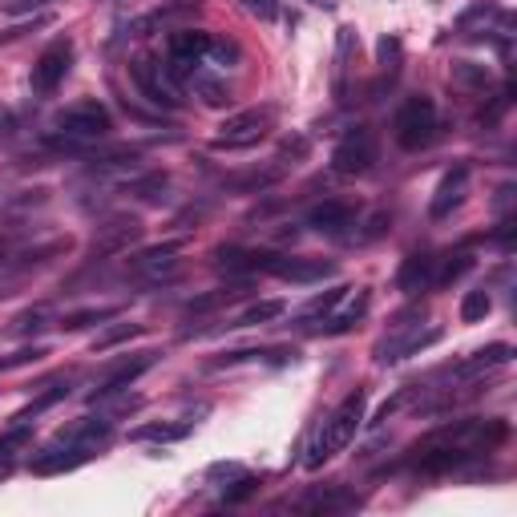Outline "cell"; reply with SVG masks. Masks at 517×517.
Segmentation results:
<instances>
[{
    "label": "cell",
    "instance_id": "16",
    "mask_svg": "<svg viewBox=\"0 0 517 517\" xmlns=\"http://www.w3.org/2000/svg\"><path fill=\"white\" fill-rule=\"evenodd\" d=\"M61 441H69V445H77V449H85V453H97V449H106L110 441H114V421H77L69 433H61Z\"/></svg>",
    "mask_w": 517,
    "mask_h": 517
},
{
    "label": "cell",
    "instance_id": "5",
    "mask_svg": "<svg viewBox=\"0 0 517 517\" xmlns=\"http://www.w3.org/2000/svg\"><path fill=\"white\" fill-rule=\"evenodd\" d=\"M130 77L142 89V97L154 101V106H162V110H178L182 106V89H178V81L166 73V65L158 57H146V53L134 57L130 61Z\"/></svg>",
    "mask_w": 517,
    "mask_h": 517
},
{
    "label": "cell",
    "instance_id": "3",
    "mask_svg": "<svg viewBox=\"0 0 517 517\" xmlns=\"http://www.w3.org/2000/svg\"><path fill=\"white\" fill-rule=\"evenodd\" d=\"M114 130V118L101 101H77L65 114H57V142L61 146H73V142H97V138H110Z\"/></svg>",
    "mask_w": 517,
    "mask_h": 517
},
{
    "label": "cell",
    "instance_id": "40",
    "mask_svg": "<svg viewBox=\"0 0 517 517\" xmlns=\"http://www.w3.org/2000/svg\"><path fill=\"white\" fill-rule=\"evenodd\" d=\"M45 320H49V312H45V307H33V312H25V316H21L17 324H13V332H17V336H29V332H41V328H49Z\"/></svg>",
    "mask_w": 517,
    "mask_h": 517
},
{
    "label": "cell",
    "instance_id": "17",
    "mask_svg": "<svg viewBox=\"0 0 517 517\" xmlns=\"http://www.w3.org/2000/svg\"><path fill=\"white\" fill-rule=\"evenodd\" d=\"M433 263H437L433 255L412 251V255L396 267V287H400V291H408V295H412V291H425V287L433 283Z\"/></svg>",
    "mask_w": 517,
    "mask_h": 517
},
{
    "label": "cell",
    "instance_id": "32",
    "mask_svg": "<svg viewBox=\"0 0 517 517\" xmlns=\"http://www.w3.org/2000/svg\"><path fill=\"white\" fill-rule=\"evenodd\" d=\"M283 178V166H271V170H251V174H239V178H227L231 190H267Z\"/></svg>",
    "mask_w": 517,
    "mask_h": 517
},
{
    "label": "cell",
    "instance_id": "19",
    "mask_svg": "<svg viewBox=\"0 0 517 517\" xmlns=\"http://www.w3.org/2000/svg\"><path fill=\"white\" fill-rule=\"evenodd\" d=\"M190 85L202 97V106H211V110H223V106H231V101H235V89L227 85V77H215V73H202L198 69L190 77Z\"/></svg>",
    "mask_w": 517,
    "mask_h": 517
},
{
    "label": "cell",
    "instance_id": "9",
    "mask_svg": "<svg viewBox=\"0 0 517 517\" xmlns=\"http://www.w3.org/2000/svg\"><path fill=\"white\" fill-rule=\"evenodd\" d=\"M263 271L283 279V283H324L336 275V263L332 259H303V255H271Z\"/></svg>",
    "mask_w": 517,
    "mask_h": 517
},
{
    "label": "cell",
    "instance_id": "4",
    "mask_svg": "<svg viewBox=\"0 0 517 517\" xmlns=\"http://www.w3.org/2000/svg\"><path fill=\"white\" fill-rule=\"evenodd\" d=\"M271 130H275V110H271V106H263V110H243V114H231V118L219 126L211 150H251V146H259Z\"/></svg>",
    "mask_w": 517,
    "mask_h": 517
},
{
    "label": "cell",
    "instance_id": "35",
    "mask_svg": "<svg viewBox=\"0 0 517 517\" xmlns=\"http://www.w3.org/2000/svg\"><path fill=\"white\" fill-rule=\"evenodd\" d=\"M469 267H473V259H469L465 251H457V255H449V259L441 263V271H433V283H437V287H449V283H457Z\"/></svg>",
    "mask_w": 517,
    "mask_h": 517
},
{
    "label": "cell",
    "instance_id": "30",
    "mask_svg": "<svg viewBox=\"0 0 517 517\" xmlns=\"http://www.w3.org/2000/svg\"><path fill=\"white\" fill-rule=\"evenodd\" d=\"M166 186H170V174H166V170H150V174H142V178H130L122 190L134 194V198H158Z\"/></svg>",
    "mask_w": 517,
    "mask_h": 517
},
{
    "label": "cell",
    "instance_id": "10",
    "mask_svg": "<svg viewBox=\"0 0 517 517\" xmlns=\"http://www.w3.org/2000/svg\"><path fill=\"white\" fill-rule=\"evenodd\" d=\"M69 65H73V41L69 37H57L41 57H37V65H33V89L37 93H53L61 81H65V73H69Z\"/></svg>",
    "mask_w": 517,
    "mask_h": 517
},
{
    "label": "cell",
    "instance_id": "26",
    "mask_svg": "<svg viewBox=\"0 0 517 517\" xmlns=\"http://www.w3.org/2000/svg\"><path fill=\"white\" fill-rule=\"evenodd\" d=\"M368 299H372V295H368V291H360L348 312H344V316H336V320H328L320 332H324V336H344V332H352V328L364 320V312H368Z\"/></svg>",
    "mask_w": 517,
    "mask_h": 517
},
{
    "label": "cell",
    "instance_id": "25",
    "mask_svg": "<svg viewBox=\"0 0 517 517\" xmlns=\"http://www.w3.org/2000/svg\"><path fill=\"white\" fill-rule=\"evenodd\" d=\"M352 287H344V283H336V287H328L324 295H316V299H307V307H303V312H299V324H312V320H320V316H328L332 312V307L348 295Z\"/></svg>",
    "mask_w": 517,
    "mask_h": 517
},
{
    "label": "cell",
    "instance_id": "6",
    "mask_svg": "<svg viewBox=\"0 0 517 517\" xmlns=\"http://www.w3.org/2000/svg\"><path fill=\"white\" fill-rule=\"evenodd\" d=\"M376 154H380L376 134H372L368 126H356V130H348V134L336 142V150H332V170H336L340 178H360V174H368V170L376 166Z\"/></svg>",
    "mask_w": 517,
    "mask_h": 517
},
{
    "label": "cell",
    "instance_id": "46",
    "mask_svg": "<svg viewBox=\"0 0 517 517\" xmlns=\"http://www.w3.org/2000/svg\"><path fill=\"white\" fill-rule=\"evenodd\" d=\"M45 5H53V0H0V9L5 13H37Z\"/></svg>",
    "mask_w": 517,
    "mask_h": 517
},
{
    "label": "cell",
    "instance_id": "22",
    "mask_svg": "<svg viewBox=\"0 0 517 517\" xmlns=\"http://www.w3.org/2000/svg\"><path fill=\"white\" fill-rule=\"evenodd\" d=\"M513 360V348L509 344H489V348H481V352H473L457 372L461 376H477V372H489V368H501V364H509Z\"/></svg>",
    "mask_w": 517,
    "mask_h": 517
},
{
    "label": "cell",
    "instance_id": "20",
    "mask_svg": "<svg viewBox=\"0 0 517 517\" xmlns=\"http://www.w3.org/2000/svg\"><path fill=\"white\" fill-rule=\"evenodd\" d=\"M437 340H441V328H429L425 336H421V332H412V336H404L400 344H380L376 360H380V364H396V360H404V356H417V352L433 348Z\"/></svg>",
    "mask_w": 517,
    "mask_h": 517
},
{
    "label": "cell",
    "instance_id": "34",
    "mask_svg": "<svg viewBox=\"0 0 517 517\" xmlns=\"http://www.w3.org/2000/svg\"><path fill=\"white\" fill-rule=\"evenodd\" d=\"M33 441V421H13L9 433H0V457H13Z\"/></svg>",
    "mask_w": 517,
    "mask_h": 517
},
{
    "label": "cell",
    "instance_id": "29",
    "mask_svg": "<svg viewBox=\"0 0 517 517\" xmlns=\"http://www.w3.org/2000/svg\"><path fill=\"white\" fill-rule=\"evenodd\" d=\"M202 61L231 69V65L243 61V49H239V41H231V37H211V45H206V57H202Z\"/></svg>",
    "mask_w": 517,
    "mask_h": 517
},
{
    "label": "cell",
    "instance_id": "37",
    "mask_svg": "<svg viewBox=\"0 0 517 517\" xmlns=\"http://www.w3.org/2000/svg\"><path fill=\"white\" fill-rule=\"evenodd\" d=\"M65 396H69V384H61V388H49V392H41L33 404H25V408L17 412L13 421H33V417H41L45 408H53V404H57V400H65Z\"/></svg>",
    "mask_w": 517,
    "mask_h": 517
},
{
    "label": "cell",
    "instance_id": "7",
    "mask_svg": "<svg viewBox=\"0 0 517 517\" xmlns=\"http://www.w3.org/2000/svg\"><path fill=\"white\" fill-rule=\"evenodd\" d=\"M146 227L138 215H114L106 219L97 231H93V243H89V255L93 259H114V255H126L134 243H142Z\"/></svg>",
    "mask_w": 517,
    "mask_h": 517
},
{
    "label": "cell",
    "instance_id": "42",
    "mask_svg": "<svg viewBox=\"0 0 517 517\" xmlns=\"http://www.w3.org/2000/svg\"><path fill=\"white\" fill-rule=\"evenodd\" d=\"M376 57H380L384 69H396V65H400V41H396V37H380Z\"/></svg>",
    "mask_w": 517,
    "mask_h": 517
},
{
    "label": "cell",
    "instance_id": "15",
    "mask_svg": "<svg viewBox=\"0 0 517 517\" xmlns=\"http://www.w3.org/2000/svg\"><path fill=\"white\" fill-rule=\"evenodd\" d=\"M194 13H198V0H170V5L154 9L150 17L134 21V25H130V37H146V33H154V29H170L174 21H182V17H194Z\"/></svg>",
    "mask_w": 517,
    "mask_h": 517
},
{
    "label": "cell",
    "instance_id": "1",
    "mask_svg": "<svg viewBox=\"0 0 517 517\" xmlns=\"http://www.w3.org/2000/svg\"><path fill=\"white\" fill-rule=\"evenodd\" d=\"M364 404H368V396H364V388H356L332 417L324 421V429L316 433V441H312V449H307V457H303V469L307 473H320L336 453H344L352 441H356V433H360V425H364Z\"/></svg>",
    "mask_w": 517,
    "mask_h": 517
},
{
    "label": "cell",
    "instance_id": "12",
    "mask_svg": "<svg viewBox=\"0 0 517 517\" xmlns=\"http://www.w3.org/2000/svg\"><path fill=\"white\" fill-rule=\"evenodd\" d=\"M352 223H356V206L348 198H324L307 211V227L320 235H344Z\"/></svg>",
    "mask_w": 517,
    "mask_h": 517
},
{
    "label": "cell",
    "instance_id": "47",
    "mask_svg": "<svg viewBox=\"0 0 517 517\" xmlns=\"http://www.w3.org/2000/svg\"><path fill=\"white\" fill-rule=\"evenodd\" d=\"M307 5H316V9H332V0H307Z\"/></svg>",
    "mask_w": 517,
    "mask_h": 517
},
{
    "label": "cell",
    "instance_id": "39",
    "mask_svg": "<svg viewBox=\"0 0 517 517\" xmlns=\"http://www.w3.org/2000/svg\"><path fill=\"white\" fill-rule=\"evenodd\" d=\"M239 291H211V295H202V299H190L186 303V316H202V312H215V307L231 303Z\"/></svg>",
    "mask_w": 517,
    "mask_h": 517
},
{
    "label": "cell",
    "instance_id": "33",
    "mask_svg": "<svg viewBox=\"0 0 517 517\" xmlns=\"http://www.w3.org/2000/svg\"><path fill=\"white\" fill-rule=\"evenodd\" d=\"M146 328L142 324H114V328H106L97 340H93V352H110V348H118V344H126V340H134V336H142Z\"/></svg>",
    "mask_w": 517,
    "mask_h": 517
},
{
    "label": "cell",
    "instance_id": "24",
    "mask_svg": "<svg viewBox=\"0 0 517 517\" xmlns=\"http://www.w3.org/2000/svg\"><path fill=\"white\" fill-rule=\"evenodd\" d=\"M356 505H360V497L340 489V485H332L328 493H320L312 501H303V509H316V513H344V509H356Z\"/></svg>",
    "mask_w": 517,
    "mask_h": 517
},
{
    "label": "cell",
    "instance_id": "18",
    "mask_svg": "<svg viewBox=\"0 0 517 517\" xmlns=\"http://www.w3.org/2000/svg\"><path fill=\"white\" fill-rule=\"evenodd\" d=\"M271 259V251H243V247H219L215 251V267L227 275H255L263 271Z\"/></svg>",
    "mask_w": 517,
    "mask_h": 517
},
{
    "label": "cell",
    "instance_id": "2",
    "mask_svg": "<svg viewBox=\"0 0 517 517\" xmlns=\"http://www.w3.org/2000/svg\"><path fill=\"white\" fill-rule=\"evenodd\" d=\"M392 130H396V146L408 150V154L433 146V138H437V106H433V97H425V93L408 97L404 106L396 110Z\"/></svg>",
    "mask_w": 517,
    "mask_h": 517
},
{
    "label": "cell",
    "instance_id": "36",
    "mask_svg": "<svg viewBox=\"0 0 517 517\" xmlns=\"http://www.w3.org/2000/svg\"><path fill=\"white\" fill-rule=\"evenodd\" d=\"M49 356L45 344H33V348H17L13 356H0V372H17V368H29V364H41Z\"/></svg>",
    "mask_w": 517,
    "mask_h": 517
},
{
    "label": "cell",
    "instance_id": "31",
    "mask_svg": "<svg viewBox=\"0 0 517 517\" xmlns=\"http://www.w3.org/2000/svg\"><path fill=\"white\" fill-rule=\"evenodd\" d=\"M489 312H493V299H489L485 287L465 291V299H461V320H465V324H481Z\"/></svg>",
    "mask_w": 517,
    "mask_h": 517
},
{
    "label": "cell",
    "instance_id": "45",
    "mask_svg": "<svg viewBox=\"0 0 517 517\" xmlns=\"http://www.w3.org/2000/svg\"><path fill=\"white\" fill-rule=\"evenodd\" d=\"M283 158H307V138H283L275 162H283Z\"/></svg>",
    "mask_w": 517,
    "mask_h": 517
},
{
    "label": "cell",
    "instance_id": "44",
    "mask_svg": "<svg viewBox=\"0 0 517 517\" xmlns=\"http://www.w3.org/2000/svg\"><path fill=\"white\" fill-rule=\"evenodd\" d=\"M243 473V465H235V461H215L211 469H206V481H235Z\"/></svg>",
    "mask_w": 517,
    "mask_h": 517
},
{
    "label": "cell",
    "instance_id": "14",
    "mask_svg": "<svg viewBox=\"0 0 517 517\" xmlns=\"http://www.w3.org/2000/svg\"><path fill=\"white\" fill-rule=\"evenodd\" d=\"M89 457H93V453H85V449H77V445H69V441H61V437H57V445H49L45 453H37V457H33V473H37V477L69 473V469L85 465Z\"/></svg>",
    "mask_w": 517,
    "mask_h": 517
},
{
    "label": "cell",
    "instance_id": "21",
    "mask_svg": "<svg viewBox=\"0 0 517 517\" xmlns=\"http://www.w3.org/2000/svg\"><path fill=\"white\" fill-rule=\"evenodd\" d=\"M190 433H194V425H190V421H182V425H170V421H150V425L134 429L130 437H134V441H154V445H174V441H186Z\"/></svg>",
    "mask_w": 517,
    "mask_h": 517
},
{
    "label": "cell",
    "instance_id": "13",
    "mask_svg": "<svg viewBox=\"0 0 517 517\" xmlns=\"http://www.w3.org/2000/svg\"><path fill=\"white\" fill-rule=\"evenodd\" d=\"M465 190H469V166L465 162H457L453 170H445V178L437 182V194H433V206H429V215L441 223V219H449L457 206L465 202Z\"/></svg>",
    "mask_w": 517,
    "mask_h": 517
},
{
    "label": "cell",
    "instance_id": "27",
    "mask_svg": "<svg viewBox=\"0 0 517 517\" xmlns=\"http://www.w3.org/2000/svg\"><path fill=\"white\" fill-rule=\"evenodd\" d=\"M283 316V303L279 299H263V303H251L243 316H235V324L227 328H255V324H267V320H279Z\"/></svg>",
    "mask_w": 517,
    "mask_h": 517
},
{
    "label": "cell",
    "instance_id": "41",
    "mask_svg": "<svg viewBox=\"0 0 517 517\" xmlns=\"http://www.w3.org/2000/svg\"><path fill=\"white\" fill-rule=\"evenodd\" d=\"M45 25H53V17L49 13H37L29 25H17V29H9V33H0V45H9V41H21L25 33H33V29H45Z\"/></svg>",
    "mask_w": 517,
    "mask_h": 517
},
{
    "label": "cell",
    "instance_id": "28",
    "mask_svg": "<svg viewBox=\"0 0 517 517\" xmlns=\"http://www.w3.org/2000/svg\"><path fill=\"white\" fill-rule=\"evenodd\" d=\"M453 85L485 93V89H489V69L477 65V61H453Z\"/></svg>",
    "mask_w": 517,
    "mask_h": 517
},
{
    "label": "cell",
    "instance_id": "43",
    "mask_svg": "<svg viewBox=\"0 0 517 517\" xmlns=\"http://www.w3.org/2000/svg\"><path fill=\"white\" fill-rule=\"evenodd\" d=\"M239 5H243L251 17H259V21H275V17H279V5H275V0H239Z\"/></svg>",
    "mask_w": 517,
    "mask_h": 517
},
{
    "label": "cell",
    "instance_id": "8",
    "mask_svg": "<svg viewBox=\"0 0 517 517\" xmlns=\"http://www.w3.org/2000/svg\"><path fill=\"white\" fill-rule=\"evenodd\" d=\"M182 239H170V243H162V247H146V251H138L134 259H130V267H134V275L138 279H146V283H174L178 275H182Z\"/></svg>",
    "mask_w": 517,
    "mask_h": 517
},
{
    "label": "cell",
    "instance_id": "23",
    "mask_svg": "<svg viewBox=\"0 0 517 517\" xmlns=\"http://www.w3.org/2000/svg\"><path fill=\"white\" fill-rule=\"evenodd\" d=\"M118 316H122V307H81V312L61 316V328H65V332H81V328H89V324H110V320H118Z\"/></svg>",
    "mask_w": 517,
    "mask_h": 517
},
{
    "label": "cell",
    "instance_id": "38",
    "mask_svg": "<svg viewBox=\"0 0 517 517\" xmlns=\"http://www.w3.org/2000/svg\"><path fill=\"white\" fill-rule=\"evenodd\" d=\"M259 485H263L259 477H251V473H239V477L231 481V489L223 493V505H239V501H247V497L259 489Z\"/></svg>",
    "mask_w": 517,
    "mask_h": 517
},
{
    "label": "cell",
    "instance_id": "11",
    "mask_svg": "<svg viewBox=\"0 0 517 517\" xmlns=\"http://www.w3.org/2000/svg\"><path fill=\"white\" fill-rule=\"evenodd\" d=\"M154 364H158V352H138V356H126L118 368H110L106 376H101V384L93 388V396H89V400L97 404V400H106V396L126 392V388H130V384H134L142 372H150Z\"/></svg>",
    "mask_w": 517,
    "mask_h": 517
}]
</instances>
